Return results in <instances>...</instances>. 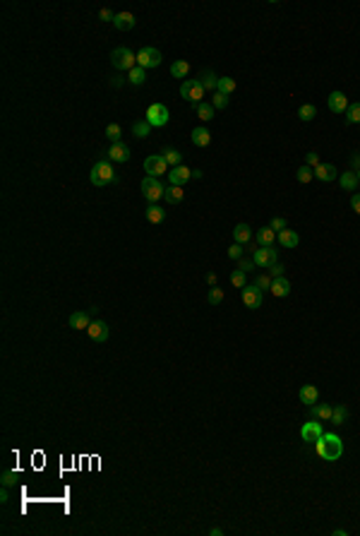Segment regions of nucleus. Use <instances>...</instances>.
Masks as SVG:
<instances>
[{"label":"nucleus","instance_id":"1","mask_svg":"<svg viewBox=\"0 0 360 536\" xmlns=\"http://www.w3.org/2000/svg\"><path fill=\"white\" fill-rule=\"evenodd\" d=\"M314 447H317V455L322 459H327V462H336L344 455V442H341V438L336 433H324L320 440L314 442Z\"/></svg>","mask_w":360,"mask_h":536},{"label":"nucleus","instance_id":"2","mask_svg":"<svg viewBox=\"0 0 360 536\" xmlns=\"http://www.w3.org/2000/svg\"><path fill=\"white\" fill-rule=\"evenodd\" d=\"M89 181H92V185H96V188H103V185H108V183L116 181V171H113V166H110L108 159H101V161H96V164L92 166Z\"/></svg>","mask_w":360,"mask_h":536},{"label":"nucleus","instance_id":"3","mask_svg":"<svg viewBox=\"0 0 360 536\" xmlns=\"http://www.w3.org/2000/svg\"><path fill=\"white\" fill-rule=\"evenodd\" d=\"M110 63L116 70H123V72H130L132 68H137V53L130 51L127 46H118L110 51Z\"/></svg>","mask_w":360,"mask_h":536},{"label":"nucleus","instance_id":"4","mask_svg":"<svg viewBox=\"0 0 360 536\" xmlns=\"http://www.w3.org/2000/svg\"><path fill=\"white\" fill-rule=\"evenodd\" d=\"M180 96H183L188 103L197 106V103L204 101V87L199 84V79H185V82L180 84Z\"/></svg>","mask_w":360,"mask_h":536},{"label":"nucleus","instance_id":"5","mask_svg":"<svg viewBox=\"0 0 360 536\" xmlns=\"http://www.w3.org/2000/svg\"><path fill=\"white\" fill-rule=\"evenodd\" d=\"M140 188H142V195L147 197V200L151 202V205H154L156 200H161V197H164V192H166L164 183L159 181V178H154V176H147V178L142 181Z\"/></svg>","mask_w":360,"mask_h":536},{"label":"nucleus","instance_id":"6","mask_svg":"<svg viewBox=\"0 0 360 536\" xmlns=\"http://www.w3.org/2000/svg\"><path fill=\"white\" fill-rule=\"evenodd\" d=\"M168 118H171V113H168V106H164V103H151L147 109V123L151 127H164L166 123H168Z\"/></svg>","mask_w":360,"mask_h":536},{"label":"nucleus","instance_id":"7","mask_svg":"<svg viewBox=\"0 0 360 536\" xmlns=\"http://www.w3.org/2000/svg\"><path fill=\"white\" fill-rule=\"evenodd\" d=\"M137 65L144 68V70H151V68H159L161 65V51L151 46H144L137 51Z\"/></svg>","mask_w":360,"mask_h":536},{"label":"nucleus","instance_id":"8","mask_svg":"<svg viewBox=\"0 0 360 536\" xmlns=\"http://www.w3.org/2000/svg\"><path fill=\"white\" fill-rule=\"evenodd\" d=\"M240 298H243L245 308L257 310V308H262V303H264V293H262V289H257L255 284H248V286L240 289Z\"/></svg>","mask_w":360,"mask_h":536},{"label":"nucleus","instance_id":"9","mask_svg":"<svg viewBox=\"0 0 360 536\" xmlns=\"http://www.w3.org/2000/svg\"><path fill=\"white\" fill-rule=\"evenodd\" d=\"M252 262H255V267L269 269L272 265H276V250L272 245H259L257 250L252 252Z\"/></svg>","mask_w":360,"mask_h":536},{"label":"nucleus","instance_id":"10","mask_svg":"<svg viewBox=\"0 0 360 536\" xmlns=\"http://www.w3.org/2000/svg\"><path fill=\"white\" fill-rule=\"evenodd\" d=\"M144 171H147V176L159 178V176L168 174V164H166V159L161 154H151V157L144 159Z\"/></svg>","mask_w":360,"mask_h":536},{"label":"nucleus","instance_id":"11","mask_svg":"<svg viewBox=\"0 0 360 536\" xmlns=\"http://www.w3.org/2000/svg\"><path fill=\"white\" fill-rule=\"evenodd\" d=\"M322 435H324V431H322L320 418H310V421L303 423V428H300V438H303V442H317Z\"/></svg>","mask_w":360,"mask_h":536},{"label":"nucleus","instance_id":"12","mask_svg":"<svg viewBox=\"0 0 360 536\" xmlns=\"http://www.w3.org/2000/svg\"><path fill=\"white\" fill-rule=\"evenodd\" d=\"M327 106H329V111H331V113H339V116H341V113H346V111H348V106H351V103H348V96H346L344 92H331V94H329V99H327Z\"/></svg>","mask_w":360,"mask_h":536},{"label":"nucleus","instance_id":"13","mask_svg":"<svg viewBox=\"0 0 360 536\" xmlns=\"http://www.w3.org/2000/svg\"><path fill=\"white\" fill-rule=\"evenodd\" d=\"M190 178H192V171H190L188 166H183V164L173 166L171 171H168V183H171V185H180V188H183Z\"/></svg>","mask_w":360,"mask_h":536},{"label":"nucleus","instance_id":"14","mask_svg":"<svg viewBox=\"0 0 360 536\" xmlns=\"http://www.w3.org/2000/svg\"><path fill=\"white\" fill-rule=\"evenodd\" d=\"M314 178L322 183H331L339 178V171L334 164H317L314 166Z\"/></svg>","mask_w":360,"mask_h":536},{"label":"nucleus","instance_id":"15","mask_svg":"<svg viewBox=\"0 0 360 536\" xmlns=\"http://www.w3.org/2000/svg\"><path fill=\"white\" fill-rule=\"evenodd\" d=\"M108 159H110V161H116V164H125V161H130V147H127L125 142L110 144Z\"/></svg>","mask_w":360,"mask_h":536},{"label":"nucleus","instance_id":"16","mask_svg":"<svg viewBox=\"0 0 360 536\" xmlns=\"http://www.w3.org/2000/svg\"><path fill=\"white\" fill-rule=\"evenodd\" d=\"M86 332H89V337H92V339L94 341H106L108 339V325L103 323V320H94V323L89 325V327H86Z\"/></svg>","mask_w":360,"mask_h":536},{"label":"nucleus","instance_id":"17","mask_svg":"<svg viewBox=\"0 0 360 536\" xmlns=\"http://www.w3.org/2000/svg\"><path fill=\"white\" fill-rule=\"evenodd\" d=\"M298 397H300V402L305 404V406H314L317 399H320V390L314 385H303L300 392H298Z\"/></svg>","mask_w":360,"mask_h":536},{"label":"nucleus","instance_id":"18","mask_svg":"<svg viewBox=\"0 0 360 536\" xmlns=\"http://www.w3.org/2000/svg\"><path fill=\"white\" fill-rule=\"evenodd\" d=\"M113 27L120 32H130V29H134V15L132 12H118L116 19H113Z\"/></svg>","mask_w":360,"mask_h":536},{"label":"nucleus","instance_id":"19","mask_svg":"<svg viewBox=\"0 0 360 536\" xmlns=\"http://www.w3.org/2000/svg\"><path fill=\"white\" fill-rule=\"evenodd\" d=\"M190 137H192V144H195V147H209V142H212V133H209L207 127H195Z\"/></svg>","mask_w":360,"mask_h":536},{"label":"nucleus","instance_id":"20","mask_svg":"<svg viewBox=\"0 0 360 536\" xmlns=\"http://www.w3.org/2000/svg\"><path fill=\"white\" fill-rule=\"evenodd\" d=\"M276 236H279V233H276L272 226H262V229L257 231V236H255V243L257 245H272L276 241Z\"/></svg>","mask_w":360,"mask_h":536},{"label":"nucleus","instance_id":"21","mask_svg":"<svg viewBox=\"0 0 360 536\" xmlns=\"http://www.w3.org/2000/svg\"><path fill=\"white\" fill-rule=\"evenodd\" d=\"M183 197H185V190L180 188V185H168L166 192H164V200L168 202V205H180Z\"/></svg>","mask_w":360,"mask_h":536},{"label":"nucleus","instance_id":"22","mask_svg":"<svg viewBox=\"0 0 360 536\" xmlns=\"http://www.w3.org/2000/svg\"><path fill=\"white\" fill-rule=\"evenodd\" d=\"M269 291L274 293V296H279V298H283V296H288L290 293V284L286 276H276L274 282H272V289Z\"/></svg>","mask_w":360,"mask_h":536},{"label":"nucleus","instance_id":"23","mask_svg":"<svg viewBox=\"0 0 360 536\" xmlns=\"http://www.w3.org/2000/svg\"><path fill=\"white\" fill-rule=\"evenodd\" d=\"M233 238H235V243L248 245L252 241V229L248 226V224H238V226L233 229Z\"/></svg>","mask_w":360,"mask_h":536},{"label":"nucleus","instance_id":"24","mask_svg":"<svg viewBox=\"0 0 360 536\" xmlns=\"http://www.w3.org/2000/svg\"><path fill=\"white\" fill-rule=\"evenodd\" d=\"M199 84L204 87V92H216L219 77H216L212 70H202V72H199Z\"/></svg>","mask_w":360,"mask_h":536},{"label":"nucleus","instance_id":"25","mask_svg":"<svg viewBox=\"0 0 360 536\" xmlns=\"http://www.w3.org/2000/svg\"><path fill=\"white\" fill-rule=\"evenodd\" d=\"M68 323H70L72 330H86V327L92 325V320H89V315H86L84 310H79V313H72Z\"/></svg>","mask_w":360,"mask_h":536},{"label":"nucleus","instance_id":"26","mask_svg":"<svg viewBox=\"0 0 360 536\" xmlns=\"http://www.w3.org/2000/svg\"><path fill=\"white\" fill-rule=\"evenodd\" d=\"M279 243L283 245V248H296L298 243H300V238H298V233L296 231H290V229H283V231H279Z\"/></svg>","mask_w":360,"mask_h":536},{"label":"nucleus","instance_id":"27","mask_svg":"<svg viewBox=\"0 0 360 536\" xmlns=\"http://www.w3.org/2000/svg\"><path fill=\"white\" fill-rule=\"evenodd\" d=\"M360 185L358 176H355V171H346V174H341V188L348 190V192H355Z\"/></svg>","mask_w":360,"mask_h":536},{"label":"nucleus","instance_id":"28","mask_svg":"<svg viewBox=\"0 0 360 536\" xmlns=\"http://www.w3.org/2000/svg\"><path fill=\"white\" fill-rule=\"evenodd\" d=\"M144 217H147L149 224H161V221L166 219V212L159 205H149L147 212H144Z\"/></svg>","mask_w":360,"mask_h":536},{"label":"nucleus","instance_id":"29","mask_svg":"<svg viewBox=\"0 0 360 536\" xmlns=\"http://www.w3.org/2000/svg\"><path fill=\"white\" fill-rule=\"evenodd\" d=\"M331 411H334V406H329V404H314V406H310L312 418H320V421H329Z\"/></svg>","mask_w":360,"mask_h":536},{"label":"nucleus","instance_id":"30","mask_svg":"<svg viewBox=\"0 0 360 536\" xmlns=\"http://www.w3.org/2000/svg\"><path fill=\"white\" fill-rule=\"evenodd\" d=\"M346 418H348V409H346L344 404H339V406H334V411H331L329 423H331V426H341V423H346Z\"/></svg>","mask_w":360,"mask_h":536},{"label":"nucleus","instance_id":"31","mask_svg":"<svg viewBox=\"0 0 360 536\" xmlns=\"http://www.w3.org/2000/svg\"><path fill=\"white\" fill-rule=\"evenodd\" d=\"M235 87H238V84H235V79L233 77H219V84H216V92H221V94H233L235 92Z\"/></svg>","mask_w":360,"mask_h":536},{"label":"nucleus","instance_id":"32","mask_svg":"<svg viewBox=\"0 0 360 536\" xmlns=\"http://www.w3.org/2000/svg\"><path fill=\"white\" fill-rule=\"evenodd\" d=\"M144 79H147V70L137 65V68H132V70H130V77H127V82H130V84H134V87H140V84H144Z\"/></svg>","mask_w":360,"mask_h":536},{"label":"nucleus","instance_id":"33","mask_svg":"<svg viewBox=\"0 0 360 536\" xmlns=\"http://www.w3.org/2000/svg\"><path fill=\"white\" fill-rule=\"evenodd\" d=\"M195 111H197V118L212 120V118H214V111H216V109H214L212 103H204V101H202V103H197V106H195Z\"/></svg>","mask_w":360,"mask_h":536},{"label":"nucleus","instance_id":"34","mask_svg":"<svg viewBox=\"0 0 360 536\" xmlns=\"http://www.w3.org/2000/svg\"><path fill=\"white\" fill-rule=\"evenodd\" d=\"M317 116V109H314L312 103H303L300 109H298V118L300 120H305V123H310V120Z\"/></svg>","mask_w":360,"mask_h":536},{"label":"nucleus","instance_id":"35","mask_svg":"<svg viewBox=\"0 0 360 536\" xmlns=\"http://www.w3.org/2000/svg\"><path fill=\"white\" fill-rule=\"evenodd\" d=\"M296 178H298L300 183H303V185H305V183H310V181L314 178V168H312V166H307V164H303L300 168H298Z\"/></svg>","mask_w":360,"mask_h":536},{"label":"nucleus","instance_id":"36","mask_svg":"<svg viewBox=\"0 0 360 536\" xmlns=\"http://www.w3.org/2000/svg\"><path fill=\"white\" fill-rule=\"evenodd\" d=\"M188 72H190L188 60H175V63L171 65V75H173V77H188Z\"/></svg>","mask_w":360,"mask_h":536},{"label":"nucleus","instance_id":"37","mask_svg":"<svg viewBox=\"0 0 360 536\" xmlns=\"http://www.w3.org/2000/svg\"><path fill=\"white\" fill-rule=\"evenodd\" d=\"M346 123H348V125H355V123H360V101H358V103H351V106H348V111H346Z\"/></svg>","mask_w":360,"mask_h":536},{"label":"nucleus","instance_id":"38","mask_svg":"<svg viewBox=\"0 0 360 536\" xmlns=\"http://www.w3.org/2000/svg\"><path fill=\"white\" fill-rule=\"evenodd\" d=\"M149 133H151V125H149L147 120H140V123H134L132 125V135L134 137H140V140L149 137Z\"/></svg>","mask_w":360,"mask_h":536},{"label":"nucleus","instance_id":"39","mask_svg":"<svg viewBox=\"0 0 360 536\" xmlns=\"http://www.w3.org/2000/svg\"><path fill=\"white\" fill-rule=\"evenodd\" d=\"M161 157L166 159V164L168 166H180V161H183V154H180L178 149H164Z\"/></svg>","mask_w":360,"mask_h":536},{"label":"nucleus","instance_id":"40","mask_svg":"<svg viewBox=\"0 0 360 536\" xmlns=\"http://www.w3.org/2000/svg\"><path fill=\"white\" fill-rule=\"evenodd\" d=\"M221 301H223V289H219V286H212V289H209V293H207V303H209V306H219Z\"/></svg>","mask_w":360,"mask_h":536},{"label":"nucleus","instance_id":"41","mask_svg":"<svg viewBox=\"0 0 360 536\" xmlns=\"http://www.w3.org/2000/svg\"><path fill=\"white\" fill-rule=\"evenodd\" d=\"M106 137L110 140V144L120 142V137H123V130H120V125H118V123H110V125L106 127Z\"/></svg>","mask_w":360,"mask_h":536},{"label":"nucleus","instance_id":"42","mask_svg":"<svg viewBox=\"0 0 360 536\" xmlns=\"http://www.w3.org/2000/svg\"><path fill=\"white\" fill-rule=\"evenodd\" d=\"M212 106H214V109H226V106H228V96L221 94V92H214V94H212Z\"/></svg>","mask_w":360,"mask_h":536},{"label":"nucleus","instance_id":"43","mask_svg":"<svg viewBox=\"0 0 360 536\" xmlns=\"http://www.w3.org/2000/svg\"><path fill=\"white\" fill-rule=\"evenodd\" d=\"M231 284H233L235 289H243V286H248V284H245V272L235 269L233 274H231Z\"/></svg>","mask_w":360,"mask_h":536},{"label":"nucleus","instance_id":"44","mask_svg":"<svg viewBox=\"0 0 360 536\" xmlns=\"http://www.w3.org/2000/svg\"><path fill=\"white\" fill-rule=\"evenodd\" d=\"M243 252H245V245L233 243L231 248H228V258H231V260H240V258H243Z\"/></svg>","mask_w":360,"mask_h":536},{"label":"nucleus","instance_id":"45","mask_svg":"<svg viewBox=\"0 0 360 536\" xmlns=\"http://www.w3.org/2000/svg\"><path fill=\"white\" fill-rule=\"evenodd\" d=\"M17 479H19V474L17 471H5L3 474V486H5V488H12V486L17 483Z\"/></svg>","mask_w":360,"mask_h":536},{"label":"nucleus","instance_id":"46","mask_svg":"<svg viewBox=\"0 0 360 536\" xmlns=\"http://www.w3.org/2000/svg\"><path fill=\"white\" fill-rule=\"evenodd\" d=\"M272 282H274V279H272V276H269V274H262V276H257V282H255V286H257V289H262V291H264V289H272Z\"/></svg>","mask_w":360,"mask_h":536},{"label":"nucleus","instance_id":"47","mask_svg":"<svg viewBox=\"0 0 360 536\" xmlns=\"http://www.w3.org/2000/svg\"><path fill=\"white\" fill-rule=\"evenodd\" d=\"M252 267H255V262L248 260V258H240V260H238V269H240V272H245V274H248V272H252Z\"/></svg>","mask_w":360,"mask_h":536},{"label":"nucleus","instance_id":"48","mask_svg":"<svg viewBox=\"0 0 360 536\" xmlns=\"http://www.w3.org/2000/svg\"><path fill=\"white\" fill-rule=\"evenodd\" d=\"M283 265H279V262H276V265H272V267H269V276H272V279H276V276H283Z\"/></svg>","mask_w":360,"mask_h":536},{"label":"nucleus","instance_id":"49","mask_svg":"<svg viewBox=\"0 0 360 536\" xmlns=\"http://www.w3.org/2000/svg\"><path fill=\"white\" fill-rule=\"evenodd\" d=\"M272 229H274V231L288 229V226H286V219H283V217H276V219H272Z\"/></svg>","mask_w":360,"mask_h":536},{"label":"nucleus","instance_id":"50","mask_svg":"<svg viewBox=\"0 0 360 536\" xmlns=\"http://www.w3.org/2000/svg\"><path fill=\"white\" fill-rule=\"evenodd\" d=\"M99 19H101V22H113V19H116V12H110V10L103 8L101 12H99Z\"/></svg>","mask_w":360,"mask_h":536},{"label":"nucleus","instance_id":"51","mask_svg":"<svg viewBox=\"0 0 360 536\" xmlns=\"http://www.w3.org/2000/svg\"><path fill=\"white\" fill-rule=\"evenodd\" d=\"M351 207H353V212H358V214H360V192H353V197H351Z\"/></svg>","mask_w":360,"mask_h":536},{"label":"nucleus","instance_id":"52","mask_svg":"<svg viewBox=\"0 0 360 536\" xmlns=\"http://www.w3.org/2000/svg\"><path fill=\"white\" fill-rule=\"evenodd\" d=\"M305 161H307V166H317V152H307V157H305Z\"/></svg>","mask_w":360,"mask_h":536},{"label":"nucleus","instance_id":"53","mask_svg":"<svg viewBox=\"0 0 360 536\" xmlns=\"http://www.w3.org/2000/svg\"><path fill=\"white\" fill-rule=\"evenodd\" d=\"M351 164H353V171H360V154H353Z\"/></svg>","mask_w":360,"mask_h":536},{"label":"nucleus","instance_id":"54","mask_svg":"<svg viewBox=\"0 0 360 536\" xmlns=\"http://www.w3.org/2000/svg\"><path fill=\"white\" fill-rule=\"evenodd\" d=\"M10 500V493H8V488L3 486V490H0V503H8Z\"/></svg>","mask_w":360,"mask_h":536},{"label":"nucleus","instance_id":"55","mask_svg":"<svg viewBox=\"0 0 360 536\" xmlns=\"http://www.w3.org/2000/svg\"><path fill=\"white\" fill-rule=\"evenodd\" d=\"M207 282H209L212 286H216V274H214V272H209V274H207Z\"/></svg>","mask_w":360,"mask_h":536},{"label":"nucleus","instance_id":"56","mask_svg":"<svg viewBox=\"0 0 360 536\" xmlns=\"http://www.w3.org/2000/svg\"><path fill=\"white\" fill-rule=\"evenodd\" d=\"M209 534H212V536H221V534H223V529H219V527H214L212 531H209Z\"/></svg>","mask_w":360,"mask_h":536},{"label":"nucleus","instance_id":"57","mask_svg":"<svg viewBox=\"0 0 360 536\" xmlns=\"http://www.w3.org/2000/svg\"><path fill=\"white\" fill-rule=\"evenodd\" d=\"M355 176H358V181H360V171H355Z\"/></svg>","mask_w":360,"mask_h":536}]
</instances>
